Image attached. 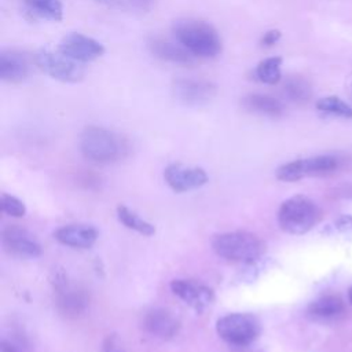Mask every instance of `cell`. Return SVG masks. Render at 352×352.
Returning <instances> with one entry per match:
<instances>
[{
    "label": "cell",
    "instance_id": "15",
    "mask_svg": "<svg viewBox=\"0 0 352 352\" xmlns=\"http://www.w3.org/2000/svg\"><path fill=\"white\" fill-rule=\"evenodd\" d=\"M147 45L150 52L164 62L175 65H192L195 62V56L182 44L172 43L162 37H151Z\"/></svg>",
    "mask_w": 352,
    "mask_h": 352
},
{
    "label": "cell",
    "instance_id": "4",
    "mask_svg": "<svg viewBox=\"0 0 352 352\" xmlns=\"http://www.w3.org/2000/svg\"><path fill=\"white\" fill-rule=\"evenodd\" d=\"M320 220L319 206L305 195H294L282 202L278 210L279 227L293 235L308 232Z\"/></svg>",
    "mask_w": 352,
    "mask_h": 352
},
{
    "label": "cell",
    "instance_id": "26",
    "mask_svg": "<svg viewBox=\"0 0 352 352\" xmlns=\"http://www.w3.org/2000/svg\"><path fill=\"white\" fill-rule=\"evenodd\" d=\"M102 352H126L117 334H109L102 344Z\"/></svg>",
    "mask_w": 352,
    "mask_h": 352
},
{
    "label": "cell",
    "instance_id": "22",
    "mask_svg": "<svg viewBox=\"0 0 352 352\" xmlns=\"http://www.w3.org/2000/svg\"><path fill=\"white\" fill-rule=\"evenodd\" d=\"M283 92L286 98L294 103H305L312 96L311 84L300 76L289 77L283 85Z\"/></svg>",
    "mask_w": 352,
    "mask_h": 352
},
{
    "label": "cell",
    "instance_id": "30",
    "mask_svg": "<svg viewBox=\"0 0 352 352\" xmlns=\"http://www.w3.org/2000/svg\"><path fill=\"white\" fill-rule=\"evenodd\" d=\"M1 352H21L14 344H11L7 340L1 341Z\"/></svg>",
    "mask_w": 352,
    "mask_h": 352
},
{
    "label": "cell",
    "instance_id": "2",
    "mask_svg": "<svg viewBox=\"0 0 352 352\" xmlns=\"http://www.w3.org/2000/svg\"><path fill=\"white\" fill-rule=\"evenodd\" d=\"M81 154L95 164H110L121 160L126 151V142L113 131L89 125L80 136Z\"/></svg>",
    "mask_w": 352,
    "mask_h": 352
},
{
    "label": "cell",
    "instance_id": "10",
    "mask_svg": "<svg viewBox=\"0 0 352 352\" xmlns=\"http://www.w3.org/2000/svg\"><path fill=\"white\" fill-rule=\"evenodd\" d=\"M170 290L197 312L205 311L214 300V293L209 286L192 279H173L170 282Z\"/></svg>",
    "mask_w": 352,
    "mask_h": 352
},
{
    "label": "cell",
    "instance_id": "20",
    "mask_svg": "<svg viewBox=\"0 0 352 352\" xmlns=\"http://www.w3.org/2000/svg\"><path fill=\"white\" fill-rule=\"evenodd\" d=\"M26 8L38 18L48 21H60L63 18V6L59 0H23Z\"/></svg>",
    "mask_w": 352,
    "mask_h": 352
},
{
    "label": "cell",
    "instance_id": "31",
    "mask_svg": "<svg viewBox=\"0 0 352 352\" xmlns=\"http://www.w3.org/2000/svg\"><path fill=\"white\" fill-rule=\"evenodd\" d=\"M92 1H96V3H100V4H104L107 7H124V3L121 0H92Z\"/></svg>",
    "mask_w": 352,
    "mask_h": 352
},
{
    "label": "cell",
    "instance_id": "18",
    "mask_svg": "<svg viewBox=\"0 0 352 352\" xmlns=\"http://www.w3.org/2000/svg\"><path fill=\"white\" fill-rule=\"evenodd\" d=\"M344 312V301L337 294H326L312 301L307 314L315 320H333L341 316Z\"/></svg>",
    "mask_w": 352,
    "mask_h": 352
},
{
    "label": "cell",
    "instance_id": "12",
    "mask_svg": "<svg viewBox=\"0 0 352 352\" xmlns=\"http://www.w3.org/2000/svg\"><path fill=\"white\" fill-rule=\"evenodd\" d=\"M1 242L7 252L22 258H36L41 254V245L25 228L11 224L3 228Z\"/></svg>",
    "mask_w": 352,
    "mask_h": 352
},
{
    "label": "cell",
    "instance_id": "32",
    "mask_svg": "<svg viewBox=\"0 0 352 352\" xmlns=\"http://www.w3.org/2000/svg\"><path fill=\"white\" fill-rule=\"evenodd\" d=\"M348 300H349V302L352 304V287H351L349 292H348Z\"/></svg>",
    "mask_w": 352,
    "mask_h": 352
},
{
    "label": "cell",
    "instance_id": "1",
    "mask_svg": "<svg viewBox=\"0 0 352 352\" xmlns=\"http://www.w3.org/2000/svg\"><path fill=\"white\" fill-rule=\"evenodd\" d=\"M172 30L177 43L194 56L214 58L221 52V38L217 30L205 21L194 18L177 19Z\"/></svg>",
    "mask_w": 352,
    "mask_h": 352
},
{
    "label": "cell",
    "instance_id": "6",
    "mask_svg": "<svg viewBox=\"0 0 352 352\" xmlns=\"http://www.w3.org/2000/svg\"><path fill=\"white\" fill-rule=\"evenodd\" d=\"M340 168V160L334 155H316L283 164L276 170L282 182H297L307 176H324Z\"/></svg>",
    "mask_w": 352,
    "mask_h": 352
},
{
    "label": "cell",
    "instance_id": "21",
    "mask_svg": "<svg viewBox=\"0 0 352 352\" xmlns=\"http://www.w3.org/2000/svg\"><path fill=\"white\" fill-rule=\"evenodd\" d=\"M117 217L126 228L133 230L142 235L150 236L155 232V227L151 223L146 221L144 219H142L139 214H136L133 210L124 205H120L117 208Z\"/></svg>",
    "mask_w": 352,
    "mask_h": 352
},
{
    "label": "cell",
    "instance_id": "17",
    "mask_svg": "<svg viewBox=\"0 0 352 352\" xmlns=\"http://www.w3.org/2000/svg\"><path fill=\"white\" fill-rule=\"evenodd\" d=\"M29 74L26 56L16 50H3L0 54V78L10 84L22 82Z\"/></svg>",
    "mask_w": 352,
    "mask_h": 352
},
{
    "label": "cell",
    "instance_id": "9",
    "mask_svg": "<svg viewBox=\"0 0 352 352\" xmlns=\"http://www.w3.org/2000/svg\"><path fill=\"white\" fill-rule=\"evenodd\" d=\"M56 308L66 318H78L88 308V297L84 290L66 282L65 275L55 278Z\"/></svg>",
    "mask_w": 352,
    "mask_h": 352
},
{
    "label": "cell",
    "instance_id": "14",
    "mask_svg": "<svg viewBox=\"0 0 352 352\" xmlns=\"http://www.w3.org/2000/svg\"><path fill=\"white\" fill-rule=\"evenodd\" d=\"M143 327L153 337L170 340L180 330V320L166 308H151L143 318Z\"/></svg>",
    "mask_w": 352,
    "mask_h": 352
},
{
    "label": "cell",
    "instance_id": "16",
    "mask_svg": "<svg viewBox=\"0 0 352 352\" xmlns=\"http://www.w3.org/2000/svg\"><path fill=\"white\" fill-rule=\"evenodd\" d=\"M55 239L69 248L88 249L98 239V231L91 226L84 224H69L59 227L54 232Z\"/></svg>",
    "mask_w": 352,
    "mask_h": 352
},
{
    "label": "cell",
    "instance_id": "13",
    "mask_svg": "<svg viewBox=\"0 0 352 352\" xmlns=\"http://www.w3.org/2000/svg\"><path fill=\"white\" fill-rule=\"evenodd\" d=\"M164 179L173 191L184 192L206 184L208 175L202 168L198 166L170 164L164 170Z\"/></svg>",
    "mask_w": 352,
    "mask_h": 352
},
{
    "label": "cell",
    "instance_id": "28",
    "mask_svg": "<svg viewBox=\"0 0 352 352\" xmlns=\"http://www.w3.org/2000/svg\"><path fill=\"white\" fill-rule=\"evenodd\" d=\"M280 38V32L276 30V29H272V30H268L265 32L263 36H261V40H260V44L263 47H272L274 44L278 43V40Z\"/></svg>",
    "mask_w": 352,
    "mask_h": 352
},
{
    "label": "cell",
    "instance_id": "23",
    "mask_svg": "<svg viewBox=\"0 0 352 352\" xmlns=\"http://www.w3.org/2000/svg\"><path fill=\"white\" fill-rule=\"evenodd\" d=\"M280 66H282V58L280 56H270L263 59L257 66H256V77L264 84L268 85H275L280 81L282 73H280Z\"/></svg>",
    "mask_w": 352,
    "mask_h": 352
},
{
    "label": "cell",
    "instance_id": "3",
    "mask_svg": "<svg viewBox=\"0 0 352 352\" xmlns=\"http://www.w3.org/2000/svg\"><path fill=\"white\" fill-rule=\"evenodd\" d=\"M212 248L217 256L234 261L252 264L257 261L264 250V242L254 234L248 231L223 232L213 238Z\"/></svg>",
    "mask_w": 352,
    "mask_h": 352
},
{
    "label": "cell",
    "instance_id": "8",
    "mask_svg": "<svg viewBox=\"0 0 352 352\" xmlns=\"http://www.w3.org/2000/svg\"><path fill=\"white\" fill-rule=\"evenodd\" d=\"M175 99L186 106H204L217 94V87L204 78H177L172 82Z\"/></svg>",
    "mask_w": 352,
    "mask_h": 352
},
{
    "label": "cell",
    "instance_id": "29",
    "mask_svg": "<svg viewBox=\"0 0 352 352\" xmlns=\"http://www.w3.org/2000/svg\"><path fill=\"white\" fill-rule=\"evenodd\" d=\"M140 11H150L154 6V0H125Z\"/></svg>",
    "mask_w": 352,
    "mask_h": 352
},
{
    "label": "cell",
    "instance_id": "11",
    "mask_svg": "<svg viewBox=\"0 0 352 352\" xmlns=\"http://www.w3.org/2000/svg\"><path fill=\"white\" fill-rule=\"evenodd\" d=\"M59 52L76 62H91L103 55L104 47L81 33H69L59 43Z\"/></svg>",
    "mask_w": 352,
    "mask_h": 352
},
{
    "label": "cell",
    "instance_id": "5",
    "mask_svg": "<svg viewBox=\"0 0 352 352\" xmlns=\"http://www.w3.org/2000/svg\"><path fill=\"white\" fill-rule=\"evenodd\" d=\"M216 331L221 340L234 346H246L261 333L260 320L248 312H232L217 319Z\"/></svg>",
    "mask_w": 352,
    "mask_h": 352
},
{
    "label": "cell",
    "instance_id": "19",
    "mask_svg": "<svg viewBox=\"0 0 352 352\" xmlns=\"http://www.w3.org/2000/svg\"><path fill=\"white\" fill-rule=\"evenodd\" d=\"M242 106L252 113L267 116V117H280L285 111L283 104L265 94H249L242 99Z\"/></svg>",
    "mask_w": 352,
    "mask_h": 352
},
{
    "label": "cell",
    "instance_id": "25",
    "mask_svg": "<svg viewBox=\"0 0 352 352\" xmlns=\"http://www.w3.org/2000/svg\"><path fill=\"white\" fill-rule=\"evenodd\" d=\"M0 205H1V210L6 214L12 216V217H23L25 213H26L25 204L19 198H16L14 195H10V194H6V192L1 194Z\"/></svg>",
    "mask_w": 352,
    "mask_h": 352
},
{
    "label": "cell",
    "instance_id": "7",
    "mask_svg": "<svg viewBox=\"0 0 352 352\" xmlns=\"http://www.w3.org/2000/svg\"><path fill=\"white\" fill-rule=\"evenodd\" d=\"M34 63L41 72L62 82H77L84 77L82 67L62 52L40 50L34 54Z\"/></svg>",
    "mask_w": 352,
    "mask_h": 352
},
{
    "label": "cell",
    "instance_id": "24",
    "mask_svg": "<svg viewBox=\"0 0 352 352\" xmlns=\"http://www.w3.org/2000/svg\"><path fill=\"white\" fill-rule=\"evenodd\" d=\"M316 109L326 114L352 118V107L337 96H326L316 102Z\"/></svg>",
    "mask_w": 352,
    "mask_h": 352
},
{
    "label": "cell",
    "instance_id": "27",
    "mask_svg": "<svg viewBox=\"0 0 352 352\" xmlns=\"http://www.w3.org/2000/svg\"><path fill=\"white\" fill-rule=\"evenodd\" d=\"M336 228L346 235L349 239H352V216L349 214H342L334 221Z\"/></svg>",
    "mask_w": 352,
    "mask_h": 352
}]
</instances>
